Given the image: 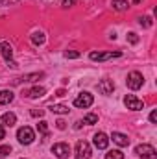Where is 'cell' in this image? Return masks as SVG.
<instances>
[{
    "label": "cell",
    "instance_id": "obj_1",
    "mask_svg": "<svg viewBox=\"0 0 157 159\" xmlns=\"http://www.w3.org/2000/svg\"><path fill=\"white\" fill-rule=\"evenodd\" d=\"M0 54H2V57L6 59L7 67H11V69H17V67H19V63L13 61V46H11L7 41H2V43H0Z\"/></svg>",
    "mask_w": 157,
    "mask_h": 159
},
{
    "label": "cell",
    "instance_id": "obj_2",
    "mask_svg": "<svg viewBox=\"0 0 157 159\" xmlns=\"http://www.w3.org/2000/svg\"><path fill=\"white\" fill-rule=\"evenodd\" d=\"M17 139H19L20 144H32L34 139H35V133H34V129L30 126H22L17 131Z\"/></svg>",
    "mask_w": 157,
    "mask_h": 159
},
{
    "label": "cell",
    "instance_id": "obj_3",
    "mask_svg": "<svg viewBox=\"0 0 157 159\" xmlns=\"http://www.w3.org/2000/svg\"><path fill=\"white\" fill-rule=\"evenodd\" d=\"M92 102H94V98H92V94H91V93H87V91L79 93L78 96L74 98V106H76V107H79V109L91 107V106H92Z\"/></svg>",
    "mask_w": 157,
    "mask_h": 159
},
{
    "label": "cell",
    "instance_id": "obj_4",
    "mask_svg": "<svg viewBox=\"0 0 157 159\" xmlns=\"http://www.w3.org/2000/svg\"><path fill=\"white\" fill-rule=\"evenodd\" d=\"M126 83H128V87H129L131 91H137V89H141V87H142V83H144V78H142V74H141V72L133 70V72H129V74H128V80H126Z\"/></svg>",
    "mask_w": 157,
    "mask_h": 159
},
{
    "label": "cell",
    "instance_id": "obj_5",
    "mask_svg": "<svg viewBox=\"0 0 157 159\" xmlns=\"http://www.w3.org/2000/svg\"><path fill=\"white\" fill-rule=\"evenodd\" d=\"M135 154L141 156L142 159H157V152L152 144H139L135 148Z\"/></svg>",
    "mask_w": 157,
    "mask_h": 159
},
{
    "label": "cell",
    "instance_id": "obj_6",
    "mask_svg": "<svg viewBox=\"0 0 157 159\" xmlns=\"http://www.w3.org/2000/svg\"><path fill=\"white\" fill-rule=\"evenodd\" d=\"M122 52H91L89 57L91 61H107V59H113V57H120Z\"/></svg>",
    "mask_w": 157,
    "mask_h": 159
},
{
    "label": "cell",
    "instance_id": "obj_7",
    "mask_svg": "<svg viewBox=\"0 0 157 159\" xmlns=\"http://www.w3.org/2000/svg\"><path fill=\"white\" fill-rule=\"evenodd\" d=\"M91 144L87 141H78L76 144V159H91Z\"/></svg>",
    "mask_w": 157,
    "mask_h": 159
},
{
    "label": "cell",
    "instance_id": "obj_8",
    "mask_svg": "<svg viewBox=\"0 0 157 159\" xmlns=\"http://www.w3.org/2000/svg\"><path fill=\"white\" fill-rule=\"evenodd\" d=\"M124 104H126V107H128V109H131V111H139V109H142V107H144L142 100H139L135 94H126Z\"/></svg>",
    "mask_w": 157,
    "mask_h": 159
},
{
    "label": "cell",
    "instance_id": "obj_9",
    "mask_svg": "<svg viewBox=\"0 0 157 159\" xmlns=\"http://www.w3.org/2000/svg\"><path fill=\"white\" fill-rule=\"evenodd\" d=\"M52 152H54V156H57L59 159H67L70 156V146L67 143H57V144L52 146Z\"/></svg>",
    "mask_w": 157,
    "mask_h": 159
},
{
    "label": "cell",
    "instance_id": "obj_10",
    "mask_svg": "<svg viewBox=\"0 0 157 159\" xmlns=\"http://www.w3.org/2000/svg\"><path fill=\"white\" fill-rule=\"evenodd\" d=\"M94 146H96L98 150H105V148L109 146V137H107L104 131H98V133L94 135Z\"/></svg>",
    "mask_w": 157,
    "mask_h": 159
},
{
    "label": "cell",
    "instance_id": "obj_11",
    "mask_svg": "<svg viewBox=\"0 0 157 159\" xmlns=\"http://www.w3.org/2000/svg\"><path fill=\"white\" fill-rule=\"evenodd\" d=\"M98 91H100L102 94H111V93L115 91V83H113V80H102V81L98 83Z\"/></svg>",
    "mask_w": 157,
    "mask_h": 159
},
{
    "label": "cell",
    "instance_id": "obj_12",
    "mask_svg": "<svg viewBox=\"0 0 157 159\" xmlns=\"http://www.w3.org/2000/svg\"><path fill=\"white\" fill-rule=\"evenodd\" d=\"M111 139H113V143L118 144V146H129V139H128V135H124V133H118V131H113V135H111Z\"/></svg>",
    "mask_w": 157,
    "mask_h": 159
},
{
    "label": "cell",
    "instance_id": "obj_13",
    "mask_svg": "<svg viewBox=\"0 0 157 159\" xmlns=\"http://www.w3.org/2000/svg\"><path fill=\"white\" fill-rule=\"evenodd\" d=\"M44 94H46V89H44V87H39V85L34 87V89H30V91L26 93L28 98H43Z\"/></svg>",
    "mask_w": 157,
    "mask_h": 159
},
{
    "label": "cell",
    "instance_id": "obj_14",
    "mask_svg": "<svg viewBox=\"0 0 157 159\" xmlns=\"http://www.w3.org/2000/svg\"><path fill=\"white\" fill-rule=\"evenodd\" d=\"M44 78V72H34V74H26L22 78L15 80V83H22V81H37V80Z\"/></svg>",
    "mask_w": 157,
    "mask_h": 159
},
{
    "label": "cell",
    "instance_id": "obj_15",
    "mask_svg": "<svg viewBox=\"0 0 157 159\" xmlns=\"http://www.w3.org/2000/svg\"><path fill=\"white\" fill-rule=\"evenodd\" d=\"M13 98H15V94H13L11 91H7V89L0 91V104H2V106H6V104H11V102H13Z\"/></svg>",
    "mask_w": 157,
    "mask_h": 159
},
{
    "label": "cell",
    "instance_id": "obj_16",
    "mask_svg": "<svg viewBox=\"0 0 157 159\" xmlns=\"http://www.w3.org/2000/svg\"><path fill=\"white\" fill-rule=\"evenodd\" d=\"M48 109H50L52 113H56V115H67V113H69V107L63 106V104H52Z\"/></svg>",
    "mask_w": 157,
    "mask_h": 159
},
{
    "label": "cell",
    "instance_id": "obj_17",
    "mask_svg": "<svg viewBox=\"0 0 157 159\" xmlns=\"http://www.w3.org/2000/svg\"><path fill=\"white\" fill-rule=\"evenodd\" d=\"M15 122H17V115L15 113H4L2 115V124H6V126H15Z\"/></svg>",
    "mask_w": 157,
    "mask_h": 159
},
{
    "label": "cell",
    "instance_id": "obj_18",
    "mask_svg": "<svg viewBox=\"0 0 157 159\" xmlns=\"http://www.w3.org/2000/svg\"><path fill=\"white\" fill-rule=\"evenodd\" d=\"M113 9L115 11H126L128 7H129V2L128 0H113Z\"/></svg>",
    "mask_w": 157,
    "mask_h": 159
},
{
    "label": "cell",
    "instance_id": "obj_19",
    "mask_svg": "<svg viewBox=\"0 0 157 159\" xmlns=\"http://www.w3.org/2000/svg\"><path fill=\"white\" fill-rule=\"evenodd\" d=\"M44 39H46V37H44V34H43V32H34V34H32V43H34L35 46L44 44Z\"/></svg>",
    "mask_w": 157,
    "mask_h": 159
},
{
    "label": "cell",
    "instance_id": "obj_20",
    "mask_svg": "<svg viewBox=\"0 0 157 159\" xmlns=\"http://www.w3.org/2000/svg\"><path fill=\"white\" fill-rule=\"evenodd\" d=\"M105 159H124V154L120 150H111L105 154Z\"/></svg>",
    "mask_w": 157,
    "mask_h": 159
},
{
    "label": "cell",
    "instance_id": "obj_21",
    "mask_svg": "<svg viewBox=\"0 0 157 159\" xmlns=\"http://www.w3.org/2000/svg\"><path fill=\"white\" fill-rule=\"evenodd\" d=\"M139 24L142 28H150L154 22H152V17H139Z\"/></svg>",
    "mask_w": 157,
    "mask_h": 159
},
{
    "label": "cell",
    "instance_id": "obj_22",
    "mask_svg": "<svg viewBox=\"0 0 157 159\" xmlns=\"http://www.w3.org/2000/svg\"><path fill=\"white\" fill-rule=\"evenodd\" d=\"M96 122H98V115H94V113H89L83 119V124H96Z\"/></svg>",
    "mask_w": 157,
    "mask_h": 159
},
{
    "label": "cell",
    "instance_id": "obj_23",
    "mask_svg": "<svg viewBox=\"0 0 157 159\" xmlns=\"http://www.w3.org/2000/svg\"><path fill=\"white\" fill-rule=\"evenodd\" d=\"M79 56H81V54H79L78 50H67V52H65V57H67V59H78Z\"/></svg>",
    "mask_w": 157,
    "mask_h": 159
},
{
    "label": "cell",
    "instance_id": "obj_24",
    "mask_svg": "<svg viewBox=\"0 0 157 159\" xmlns=\"http://www.w3.org/2000/svg\"><path fill=\"white\" fill-rule=\"evenodd\" d=\"M37 129H39L41 133H44V135H48V122H44V120H41L39 124H37Z\"/></svg>",
    "mask_w": 157,
    "mask_h": 159
},
{
    "label": "cell",
    "instance_id": "obj_25",
    "mask_svg": "<svg viewBox=\"0 0 157 159\" xmlns=\"http://www.w3.org/2000/svg\"><path fill=\"white\" fill-rule=\"evenodd\" d=\"M128 41H129L131 44H137V43H139V37H137V34H135V32H129V34H128Z\"/></svg>",
    "mask_w": 157,
    "mask_h": 159
},
{
    "label": "cell",
    "instance_id": "obj_26",
    "mask_svg": "<svg viewBox=\"0 0 157 159\" xmlns=\"http://www.w3.org/2000/svg\"><path fill=\"white\" fill-rule=\"evenodd\" d=\"M9 152H11V146H9V144H4V146H0V154H2V156H7Z\"/></svg>",
    "mask_w": 157,
    "mask_h": 159
},
{
    "label": "cell",
    "instance_id": "obj_27",
    "mask_svg": "<svg viewBox=\"0 0 157 159\" xmlns=\"http://www.w3.org/2000/svg\"><path fill=\"white\" fill-rule=\"evenodd\" d=\"M30 113H32V117H43L44 115V109H32Z\"/></svg>",
    "mask_w": 157,
    "mask_h": 159
},
{
    "label": "cell",
    "instance_id": "obj_28",
    "mask_svg": "<svg viewBox=\"0 0 157 159\" xmlns=\"http://www.w3.org/2000/svg\"><path fill=\"white\" fill-rule=\"evenodd\" d=\"M74 4H76V0H63V7H70Z\"/></svg>",
    "mask_w": 157,
    "mask_h": 159
},
{
    "label": "cell",
    "instance_id": "obj_29",
    "mask_svg": "<svg viewBox=\"0 0 157 159\" xmlns=\"http://www.w3.org/2000/svg\"><path fill=\"white\" fill-rule=\"evenodd\" d=\"M150 122H154V124L157 122V111H155V109H154V111L150 113Z\"/></svg>",
    "mask_w": 157,
    "mask_h": 159
},
{
    "label": "cell",
    "instance_id": "obj_30",
    "mask_svg": "<svg viewBox=\"0 0 157 159\" xmlns=\"http://www.w3.org/2000/svg\"><path fill=\"white\" fill-rule=\"evenodd\" d=\"M56 124H57V128H59V129H65V128H67V124H65V120H57Z\"/></svg>",
    "mask_w": 157,
    "mask_h": 159
},
{
    "label": "cell",
    "instance_id": "obj_31",
    "mask_svg": "<svg viewBox=\"0 0 157 159\" xmlns=\"http://www.w3.org/2000/svg\"><path fill=\"white\" fill-rule=\"evenodd\" d=\"M4 137H6V129H4V126L0 124V141H2Z\"/></svg>",
    "mask_w": 157,
    "mask_h": 159
},
{
    "label": "cell",
    "instance_id": "obj_32",
    "mask_svg": "<svg viewBox=\"0 0 157 159\" xmlns=\"http://www.w3.org/2000/svg\"><path fill=\"white\" fill-rule=\"evenodd\" d=\"M81 124H83V122H81V120H78V122L74 124V128H76V129H79V128H81Z\"/></svg>",
    "mask_w": 157,
    "mask_h": 159
},
{
    "label": "cell",
    "instance_id": "obj_33",
    "mask_svg": "<svg viewBox=\"0 0 157 159\" xmlns=\"http://www.w3.org/2000/svg\"><path fill=\"white\" fill-rule=\"evenodd\" d=\"M133 2H135V4H139V2H141V0H133Z\"/></svg>",
    "mask_w": 157,
    "mask_h": 159
},
{
    "label": "cell",
    "instance_id": "obj_34",
    "mask_svg": "<svg viewBox=\"0 0 157 159\" xmlns=\"http://www.w3.org/2000/svg\"><path fill=\"white\" fill-rule=\"evenodd\" d=\"M0 157H2V154H0Z\"/></svg>",
    "mask_w": 157,
    "mask_h": 159
}]
</instances>
